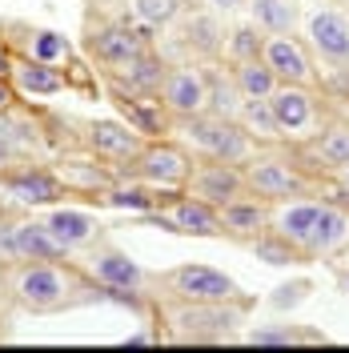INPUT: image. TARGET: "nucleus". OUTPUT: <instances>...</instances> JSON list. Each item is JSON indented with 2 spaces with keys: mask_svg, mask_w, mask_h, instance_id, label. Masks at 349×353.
I'll return each mask as SVG.
<instances>
[{
  "mask_svg": "<svg viewBox=\"0 0 349 353\" xmlns=\"http://www.w3.org/2000/svg\"><path fill=\"white\" fill-rule=\"evenodd\" d=\"M0 293L32 317L105 301V289L81 269V261H8L0 265Z\"/></svg>",
  "mask_w": 349,
  "mask_h": 353,
  "instance_id": "nucleus-1",
  "label": "nucleus"
},
{
  "mask_svg": "<svg viewBox=\"0 0 349 353\" xmlns=\"http://www.w3.org/2000/svg\"><path fill=\"white\" fill-rule=\"evenodd\" d=\"M253 309V297L241 301H181L165 297L157 305V321L165 325L169 341H233L237 330L245 325V313Z\"/></svg>",
  "mask_w": 349,
  "mask_h": 353,
  "instance_id": "nucleus-2",
  "label": "nucleus"
},
{
  "mask_svg": "<svg viewBox=\"0 0 349 353\" xmlns=\"http://www.w3.org/2000/svg\"><path fill=\"white\" fill-rule=\"evenodd\" d=\"M245 185L253 197L269 201H289V197H313L321 193V176L309 173L301 157L293 153V145H269V153H257L245 161Z\"/></svg>",
  "mask_w": 349,
  "mask_h": 353,
  "instance_id": "nucleus-3",
  "label": "nucleus"
},
{
  "mask_svg": "<svg viewBox=\"0 0 349 353\" xmlns=\"http://www.w3.org/2000/svg\"><path fill=\"white\" fill-rule=\"evenodd\" d=\"M81 269H85L88 277L105 289V297L121 301V305H132L137 313L145 309L141 293H149L153 273H149L141 261H132L125 249H117L112 241H97L92 249L81 253Z\"/></svg>",
  "mask_w": 349,
  "mask_h": 353,
  "instance_id": "nucleus-4",
  "label": "nucleus"
},
{
  "mask_svg": "<svg viewBox=\"0 0 349 353\" xmlns=\"http://www.w3.org/2000/svg\"><path fill=\"white\" fill-rule=\"evenodd\" d=\"M173 125L181 129V137H185V145H189V149H197L201 157H213V161H233V165H245L249 157L261 149V145L241 129L237 121H229V117L197 112V117H181V121H173Z\"/></svg>",
  "mask_w": 349,
  "mask_h": 353,
  "instance_id": "nucleus-5",
  "label": "nucleus"
},
{
  "mask_svg": "<svg viewBox=\"0 0 349 353\" xmlns=\"http://www.w3.org/2000/svg\"><path fill=\"white\" fill-rule=\"evenodd\" d=\"M269 109L277 117L285 145H306L309 137L326 129L329 112H326V92L309 85H285L277 81V88L269 92Z\"/></svg>",
  "mask_w": 349,
  "mask_h": 353,
  "instance_id": "nucleus-6",
  "label": "nucleus"
},
{
  "mask_svg": "<svg viewBox=\"0 0 349 353\" xmlns=\"http://www.w3.org/2000/svg\"><path fill=\"white\" fill-rule=\"evenodd\" d=\"M85 48H88V57L109 72V68L129 65L132 57H141L145 48H153V37H149L145 24L132 21V17H125V21H92L88 17Z\"/></svg>",
  "mask_w": 349,
  "mask_h": 353,
  "instance_id": "nucleus-7",
  "label": "nucleus"
},
{
  "mask_svg": "<svg viewBox=\"0 0 349 353\" xmlns=\"http://www.w3.org/2000/svg\"><path fill=\"white\" fill-rule=\"evenodd\" d=\"M189 169H193L189 149L161 137V141H149L129 165H117V176H137V181L153 185L157 193H181L185 181H189Z\"/></svg>",
  "mask_w": 349,
  "mask_h": 353,
  "instance_id": "nucleus-8",
  "label": "nucleus"
},
{
  "mask_svg": "<svg viewBox=\"0 0 349 353\" xmlns=\"http://www.w3.org/2000/svg\"><path fill=\"white\" fill-rule=\"evenodd\" d=\"M301 41L309 44L313 61L333 72H349V12L333 4H313L301 12Z\"/></svg>",
  "mask_w": 349,
  "mask_h": 353,
  "instance_id": "nucleus-9",
  "label": "nucleus"
},
{
  "mask_svg": "<svg viewBox=\"0 0 349 353\" xmlns=\"http://www.w3.org/2000/svg\"><path fill=\"white\" fill-rule=\"evenodd\" d=\"M153 289L165 293V297H181V301H241L245 289L221 273L213 265H177V269H165L153 277Z\"/></svg>",
  "mask_w": 349,
  "mask_h": 353,
  "instance_id": "nucleus-10",
  "label": "nucleus"
},
{
  "mask_svg": "<svg viewBox=\"0 0 349 353\" xmlns=\"http://www.w3.org/2000/svg\"><path fill=\"white\" fill-rule=\"evenodd\" d=\"M145 221H153L169 233H181V237H225L221 233V209L193 197V193H185V189L161 197V205L153 213H145Z\"/></svg>",
  "mask_w": 349,
  "mask_h": 353,
  "instance_id": "nucleus-11",
  "label": "nucleus"
},
{
  "mask_svg": "<svg viewBox=\"0 0 349 353\" xmlns=\"http://www.w3.org/2000/svg\"><path fill=\"white\" fill-rule=\"evenodd\" d=\"M0 193L12 197L21 209H52L68 197V189L57 181V173L44 165H32V161H17V165L0 169Z\"/></svg>",
  "mask_w": 349,
  "mask_h": 353,
  "instance_id": "nucleus-12",
  "label": "nucleus"
},
{
  "mask_svg": "<svg viewBox=\"0 0 349 353\" xmlns=\"http://www.w3.org/2000/svg\"><path fill=\"white\" fill-rule=\"evenodd\" d=\"M261 61L273 68V77L285 81V85L321 88V81H317V61H313L309 44L301 41V32H265Z\"/></svg>",
  "mask_w": 349,
  "mask_h": 353,
  "instance_id": "nucleus-13",
  "label": "nucleus"
},
{
  "mask_svg": "<svg viewBox=\"0 0 349 353\" xmlns=\"http://www.w3.org/2000/svg\"><path fill=\"white\" fill-rule=\"evenodd\" d=\"M157 97H161V105L169 109L173 121L205 112V109H209V65H201V61L173 65Z\"/></svg>",
  "mask_w": 349,
  "mask_h": 353,
  "instance_id": "nucleus-14",
  "label": "nucleus"
},
{
  "mask_svg": "<svg viewBox=\"0 0 349 353\" xmlns=\"http://www.w3.org/2000/svg\"><path fill=\"white\" fill-rule=\"evenodd\" d=\"M185 193L209 201V205H225L233 197H245L249 185H245V165H233V161H213V157H201L189 169V181H185Z\"/></svg>",
  "mask_w": 349,
  "mask_h": 353,
  "instance_id": "nucleus-15",
  "label": "nucleus"
},
{
  "mask_svg": "<svg viewBox=\"0 0 349 353\" xmlns=\"http://www.w3.org/2000/svg\"><path fill=\"white\" fill-rule=\"evenodd\" d=\"M52 173H57V181L65 185L72 197H88L97 201L109 185H117V169H112L109 161H101V157H92L88 149H81V153H65L57 157L52 165H48Z\"/></svg>",
  "mask_w": 349,
  "mask_h": 353,
  "instance_id": "nucleus-16",
  "label": "nucleus"
},
{
  "mask_svg": "<svg viewBox=\"0 0 349 353\" xmlns=\"http://www.w3.org/2000/svg\"><path fill=\"white\" fill-rule=\"evenodd\" d=\"M293 153L301 157V165L317 176L341 173L349 165V121H341V117L326 121V129L317 137H309L306 145H293Z\"/></svg>",
  "mask_w": 349,
  "mask_h": 353,
  "instance_id": "nucleus-17",
  "label": "nucleus"
},
{
  "mask_svg": "<svg viewBox=\"0 0 349 353\" xmlns=\"http://www.w3.org/2000/svg\"><path fill=\"white\" fill-rule=\"evenodd\" d=\"M44 225L52 229V237L65 245L72 257H81L85 249L105 241V221L97 217L92 209H81V205H52L44 213Z\"/></svg>",
  "mask_w": 349,
  "mask_h": 353,
  "instance_id": "nucleus-18",
  "label": "nucleus"
},
{
  "mask_svg": "<svg viewBox=\"0 0 349 353\" xmlns=\"http://www.w3.org/2000/svg\"><path fill=\"white\" fill-rule=\"evenodd\" d=\"M81 145H85L92 157L109 161L112 169H117V165H129L149 141L132 129V125H125V121H88L85 125V141H81Z\"/></svg>",
  "mask_w": 349,
  "mask_h": 353,
  "instance_id": "nucleus-19",
  "label": "nucleus"
},
{
  "mask_svg": "<svg viewBox=\"0 0 349 353\" xmlns=\"http://www.w3.org/2000/svg\"><path fill=\"white\" fill-rule=\"evenodd\" d=\"M321 201H326L321 193H313V197L277 201V205L269 209V229H273L277 237H285L301 257H306V245H309V237H313V225H317V213H321Z\"/></svg>",
  "mask_w": 349,
  "mask_h": 353,
  "instance_id": "nucleus-20",
  "label": "nucleus"
},
{
  "mask_svg": "<svg viewBox=\"0 0 349 353\" xmlns=\"http://www.w3.org/2000/svg\"><path fill=\"white\" fill-rule=\"evenodd\" d=\"M105 85H109L112 101H117V109H121V117H125V125H132L145 141H157V137H165V132H169L173 117H169V109L161 105V97H149V92H129V88H121L117 81H109V77H105Z\"/></svg>",
  "mask_w": 349,
  "mask_h": 353,
  "instance_id": "nucleus-21",
  "label": "nucleus"
},
{
  "mask_svg": "<svg viewBox=\"0 0 349 353\" xmlns=\"http://www.w3.org/2000/svg\"><path fill=\"white\" fill-rule=\"evenodd\" d=\"M349 249V205L341 201H321V213H317V225H313V237L306 245L309 261H333Z\"/></svg>",
  "mask_w": 349,
  "mask_h": 353,
  "instance_id": "nucleus-22",
  "label": "nucleus"
},
{
  "mask_svg": "<svg viewBox=\"0 0 349 353\" xmlns=\"http://www.w3.org/2000/svg\"><path fill=\"white\" fill-rule=\"evenodd\" d=\"M8 85L17 88V97L28 101H44V97H61L68 88V72L44 61H28L21 52H12V68H8Z\"/></svg>",
  "mask_w": 349,
  "mask_h": 353,
  "instance_id": "nucleus-23",
  "label": "nucleus"
},
{
  "mask_svg": "<svg viewBox=\"0 0 349 353\" xmlns=\"http://www.w3.org/2000/svg\"><path fill=\"white\" fill-rule=\"evenodd\" d=\"M269 209H273V205L261 201V197H253V193L225 201V205H221V233L237 245H249L257 233L269 229Z\"/></svg>",
  "mask_w": 349,
  "mask_h": 353,
  "instance_id": "nucleus-24",
  "label": "nucleus"
},
{
  "mask_svg": "<svg viewBox=\"0 0 349 353\" xmlns=\"http://www.w3.org/2000/svg\"><path fill=\"white\" fill-rule=\"evenodd\" d=\"M221 12H185L181 17V28H177V44L185 52H193V61H217L221 48H225V28L217 21Z\"/></svg>",
  "mask_w": 349,
  "mask_h": 353,
  "instance_id": "nucleus-25",
  "label": "nucleus"
},
{
  "mask_svg": "<svg viewBox=\"0 0 349 353\" xmlns=\"http://www.w3.org/2000/svg\"><path fill=\"white\" fill-rule=\"evenodd\" d=\"M105 77L117 81L121 88H129V92H149V97H157L161 85H165V77H169V65L157 57L153 48H145L141 57H132L129 65H121V68H109Z\"/></svg>",
  "mask_w": 349,
  "mask_h": 353,
  "instance_id": "nucleus-26",
  "label": "nucleus"
},
{
  "mask_svg": "<svg viewBox=\"0 0 349 353\" xmlns=\"http://www.w3.org/2000/svg\"><path fill=\"white\" fill-rule=\"evenodd\" d=\"M21 57L44 61V65H57V68H72V44L57 28H24Z\"/></svg>",
  "mask_w": 349,
  "mask_h": 353,
  "instance_id": "nucleus-27",
  "label": "nucleus"
},
{
  "mask_svg": "<svg viewBox=\"0 0 349 353\" xmlns=\"http://www.w3.org/2000/svg\"><path fill=\"white\" fill-rule=\"evenodd\" d=\"M237 125L261 149H269V145H285L281 129H277V117H273V109H269V97H245L241 101V112H237Z\"/></svg>",
  "mask_w": 349,
  "mask_h": 353,
  "instance_id": "nucleus-28",
  "label": "nucleus"
},
{
  "mask_svg": "<svg viewBox=\"0 0 349 353\" xmlns=\"http://www.w3.org/2000/svg\"><path fill=\"white\" fill-rule=\"evenodd\" d=\"M249 12L261 32H297L301 0H249Z\"/></svg>",
  "mask_w": 349,
  "mask_h": 353,
  "instance_id": "nucleus-29",
  "label": "nucleus"
},
{
  "mask_svg": "<svg viewBox=\"0 0 349 353\" xmlns=\"http://www.w3.org/2000/svg\"><path fill=\"white\" fill-rule=\"evenodd\" d=\"M245 341L249 345H326L329 337L301 325H253L245 330Z\"/></svg>",
  "mask_w": 349,
  "mask_h": 353,
  "instance_id": "nucleus-30",
  "label": "nucleus"
},
{
  "mask_svg": "<svg viewBox=\"0 0 349 353\" xmlns=\"http://www.w3.org/2000/svg\"><path fill=\"white\" fill-rule=\"evenodd\" d=\"M241 88L233 81V72H217V65H209V109L213 117H229V121H237L241 112Z\"/></svg>",
  "mask_w": 349,
  "mask_h": 353,
  "instance_id": "nucleus-31",
  "label": "nucleus"
},
{
  "mask_svg": "<svg viewBox=\"0 0 349 353\" xmlns=\"http://www.w3.org/2000/svg\"><path fill=\"white\" fill-rule=\"evenodd\" d=\"M129 4L132 21H141L145 28H173L189 12V0H129Z\"/></svg>",
  "mask_w": 349,
  "mask_h": 353,
  "instance_id": "nucleus-32",
  "label": "nucleus"
},
{
  "mask_svg": "<svg viewBox=\"0 0 349 353\" xmlns=\"http://www.w3.org/2000/svg\"><path fill=\"white\" fill-rule=\"evenodd\" d=\"M229 72H233V81H237L241 97H269V92L277 88V77H273V68L265 65L261 57L241 61V65H229Z\"/></svg>",
  "mask_w": 349,
  "mask_h": 353,
  "instance_id": "nucleus-33",
  "label": "nucleus"
},
{
  "mask_svg": "<svg viewBox=\"0 0 349 353\" xmlns=\"http://www.w3.org/2000/svg\"><path fill=\"white\" fill-rule=\"evenodd\" d=\"M261 41H265V32L257 28V24H237V28L225 32V48H221V57H225L229 65L253 61V57H261Z\"/></svg>",
  "mask_w": 349,
  "mask_h": 353,
  "instance_id": "nucleus-34",
  "label": "nucleus"
},
{
  "mask_svg": "<svg viewBox=\"0 0 349 353\" xmlns=\"http://www.w3.org/2000/svg\"><path fill=\"white\" fill-rule=\"evenodd\" d=\"M249 249H253V257L265 265H297V261H306L293 245L285 241V237H277L273 229H265V233H257L253 241H249Z\"/></svg>",
  "mask_w": 349,
  "mask_h": 353,
  "instance_id": "nucleus-35",
  "label": "nucleus"
},
{
  "mask_svg": "<svg viewBox=\"0 0 349 353\" xmlns=\"http://www.w3.org/2000/svg\"><path fill=\"white\" fill-rule=\"evenodd\" d=\"M321 189H329V193H333L329 201H341V205H349V165L341 169V173L321 176Z\"/></svg>",
  "mask_w": 349,
  "mask_h": 353,
  "instance_id": "nucleus-36",
  "label": "nucleus"
},
{
  "mask_svg": "<svg viewBox=\"0 0 349 353\" xmlns=\"http://www.w3.org/2000/svg\"><path fill=\"white\" fill-rule=\"evenodd\" d=\"M309 281H293V285H281L277 289V297H273V305L285 309V305H297V301H306V293H309Z\"/></svg>",
  "mask_w": 349,
  "mask_h": 353,
  "instance_id": "nucleus-37",
  "label": "nucleus"
},
{
  "mask_svg": "<svg viewBox=\"0 0 349 353\" xmlns=\"http://www.w3.org/2000/svg\"><path fill=\"white\" fill-rule=\"evenodd\" d=\"M205 4H209L213 12H225V17H229V12H241V8H249V0H205Z\"/></svg>",
  "mask_w": 349,
  "mask_h": 353,
  "instance_id": "nucleus-38",
  "label": "nucleus"
},
{
  "mask_svg": "<svg viewBox=\"0 0 349 353\" xmlns=\"http://www.w3.org/2000/svg\"><path fill=\"white\" fill-rule=\"evenodd\" d=\"M17 101H21V97H17V88L8 85V77H0V112H4V109H12Z\"/></svg>",
  "mask_w": 349,
  "mask_h": 353,
  "instance_id": "nucleus-39",
  "label": "nucleus"
},
{
  "mask_svg": "<svg viewBox=\"0 0 349 353\" xmlns=\"http://www.w3.org/2000/svg\"><path fill=\"white\" fill-rule=\"evenodd\" d=\"M8 68H12V48L0 41V77H8Z\"/></svg>",
  "mask_w": 349,
  "mask_h": 353,
  "instance_id": "nucleus-40",
  "label": "nucleus"
},
{
  "mask_svg": "<svg viewBox=\"0 0 349 353\" xmlns=\"http://www.w3.org/2000/svg\"><path fill=\"white\" fill-rule=\"evenodd\" d=\"M8 165H17V153H12V149L0 141V169H8Z\"/></svg>",
  "mask_w": 349,
  "mask_h": 353,
  "instance_id": "nucleus-41",
  "label": "nucleus"
},
{
  "mask_svg": "<svg viewBox=\"0 0 349 353\" xmlns=\"http://www.w3.org/2000/svg\"><path fill=\"white\" fill-rule=\"evenodd\" d=\"M337 285H341V293L349 297V265H346V269H337Z\"/></svg>",
  "mask_w": 349,
  "mask_h": 353,
  "instance_id": "nucleus-42",
  "label": "nucleus"
},
{
  "mask_svg": "<svg viewBox=\"0 0 349 353\" xmlns=\"http://www.w3.org/2000/svg\"><path fill=\"white\" fill-rule=\"evenodd\" d=\"M341 4H349V0H341Z\"/></svg>",
  "mask_w": 349,
  "mask_h": 353,
  "instance_id": "nucleus-43",
  "label": "nucleus"
}]
</instances>
